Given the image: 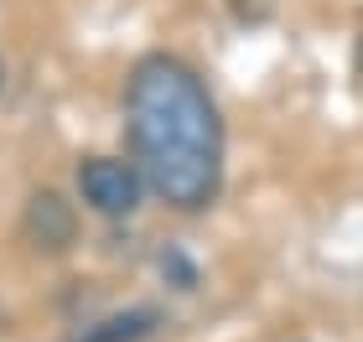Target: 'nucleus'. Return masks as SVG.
I'll use <instances>...</instances> for the list:
<instances>
[{"mask_svg":"<svg viewBox=\"0 0 363 342\" xmlns=\"http://www.w3.org/2000/svg\"><path fill=\"white\" fill-rule=\"evenodd\" d=\"M130 151L156 192L177 213H203L223 192V120L208 84L172 52H145L125 78Z\"/></svg>","mask_w":363,"mask_h":342,"instance_id":"nucleus-1","label":"nucleus"},{"mask_svg":"<svg viewBox=\"0 0 363 342\" xmlns=\"http://www.w3.org/2000/svg\"><path fill=\"white\" fill-rule=\"evenodd\" d=\"M140 192H145V176L135 161H120V156H89L78 166V198H84L94 213L104 218H125L140 207Z\"/></svg>","mask_w":363,"mask_h":342,"instance_id":"nucleus-2","label":"nucleus"},{"mask_svg":"<svg viewBox=\"0 0 363 342\" xmlns=\"http://www.w3.org/2000/svg\"><path fill=\"white\" fill-rule=\"evenodd\" d=\"M73 207L57 198V192H37V198L26 203V239L37 244V249H68L73 244Z\"/></svg>","mask_w":363,"mask_h":342,"instance_id":"nucleus-3","label":"nucleus"},{"mask_svg":"<svg viewBox=\"0 0 363 342\" xmlns=\"http://www.w3.org/2000/svg\"><path fill=\"white\" fill-rule=\"evenodd\" d=\"M156 321H161L156 306H130V312H114V317L99 321V327H89L78 342H140Z\"/></svg>","mask_w":363,"mask_h":342,"instance_id":"nucleus-4","label":"nucleus"},{"mask_svg":"<svg viewBox=\"0 0 363 342\" xmlns=\"http://www.w3.org/2000/svg\"><path fill=\"white\" fill-rule=\"evenodd\" d=\"M161 275H172V280H177V290H192L197 285V270L187 265V259H182L177 249H167V254H161Z\"/></svg>","mask_w":363,"mask_h":342,"instance_id":"nucleus-5","label":"nucleus"},{"mask_svg":"<svg viewBox=\"0 0 363 342\" xmlns=\"http://www.w3.org/2000/svg\"><path fill=\"white\" fill-rule=\"evenodd\" d=\"M358 68H363V37H358Z\"/></svg>","mask_w":363,"mask_h":342,"instance_id":"nucleus-6","label":"nucleus"},{"mask_svg":"<svg viewBox=\"0 0 363 342\" xmlns=\"http://www.w3.org/2000/svg\"><path fill=\"white\" fill-rule=\"evenodd\" d=\"M0 78H6V68H0Z\"/></svg>","mask_w":363,"mask_h":342,"instance_id":"nucleus-7","label":"nucleus"}]
</instances>
